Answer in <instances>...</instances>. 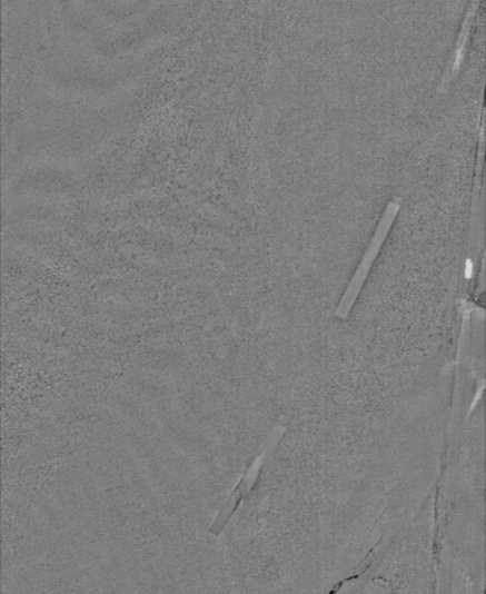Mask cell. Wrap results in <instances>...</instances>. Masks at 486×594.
I'll return each mask as SVG.
<instances>
[{"label":"cell","instance_id":"cell-1","mask_svg":"<svg viewBox=\"0 0 486 594\" xmlns=\"http://www.w3.org/2000/svg\"><path fill=\"white\" fill-rule=\"evenodd\" d=\"M399 206L397 204L390 202L384 218L379 225V228H377L370 245L367 249V251L364 255V258L353 278L350 280L343 299L336 310V316L340 319H346L353 310L358 296L361 291V288L370 273V268L373 266L374 260L376 259L377 255H379V251L381 249V246L384 245V241L390 230V227L396 218V215L398 212Z\"/></svg>","mask_w":486,"mask_h":594}]
</instances>
